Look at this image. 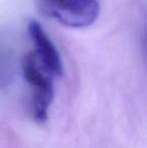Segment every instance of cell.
I'll return each instance as SVG.
<instances>
[{
  "mask_svg": "<svg viewBox=\"0 0 147 148\" xmlns=\"http://www.w3.org/2000/svg\"><path fill=\"white\" fill-rule=\"evenodd\" d=\"M22 73L32 89L34 117L39 123L47 118V110L53 99V76L41 64L34 51L26 53L22 59Z\"/></svg>",
  "mask_w": 147,
  "mask_h": 148,
  "instance_id": "cell-2",
  "label": "cell"
},
{
  "mask_svg": "<svg viewBox=\"0 0 147 148\" xmlns=\"http://www.w3.org/2000/svg\"><path fill=\"white\" fill-rule=\"evenodd\" d=\"M27 32L34 47L37 59L53 77L61 78L64 74V64L59 49L47 32L36 19H30L27 23Z\"/></svg>",
  "mask_w": 147,
  "mask_h": 148,
  "instance_id": "cell-3",
  "label": "cell"
},
{
  "mask_svg": "<svg viewBox=\"0 0 147 148\" xmlns=\"http://www.w3.org/2000/svg\"><path fill=\"white\" fill-rule=\"evenodd\" d=\"M44 14L66 27H89L100 13L98 0H40Z\"/></svg>",
  "mask_w": 147,
  "mask_h": 148,
  "instance_id": "cell-1",
  "label": "cell"
}]
</instances>
